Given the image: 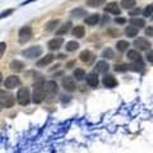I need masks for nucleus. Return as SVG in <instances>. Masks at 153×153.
<instances>
[{
	"label": "nucleus",
	"instance_id": "nucleus-1",
	"mask_svg": "<svg viewBox=\"0 0 153 153\" xmlns=\"http://www.w3.org/2000/svg\"><path fill=\"white\" fill-rule=\"evenodd\" d=\"M44 79H40L33 84V94L32 100L35 103H41L45 100V89H44Z\"/></svg>",
	"mask_w": 153,
	"mask_h": 153
},
{
	"label": "nucleus",
	"instance_id": "nucleus-2",
	"mask_svg": "<svg viewBox=\"0 0 153 153\" xmlns=\"http://www.w3.org/2000/svg\"><path fill=\"white\" fill-rule=\"evenodd\" d=\"M17 101L19 105H22V106H26V105L30 103L31 101V94H30V91H28V88L23 87L18 91L17 93Z\"/></svg>",
	"mask_w": 153,
	"mask_h": 153
},
{
	"label": "nucleus",
	"instance_id": "nucleus-3",
	"mask_svg": "<svg viewBox=\"0 0 153 153\" xmlns=\"http://www.w3.org/2000/svg\"><path fill=\"white\" fill-rule=\"evenodd\" d=\"M32 37V28L30 26H26V27H22L18 32V38H19V42L21 44H26L31 40Z\"/></svg>",
	"mask_w": 153,
	"mask_h": 153
},
{
	"label": "nucleus",
	"instance_id": "nucleus-4",
	"mask_svg": "<svg viewBox=\"0 0 153 153\" xmlns=\"http://www.w3.org/2000/svg\"><path fill=\"white\" fill-rule=\"evenodd\" d=\"M42 54V47L41 46H31L26 49L23 51V55L28 59H33V57H37V56H41Z\"/></svg>",
	"mask_w": 153,
	"mask_h": 153
},
{
	"label": "nucleus",
	"instance_id": "nucleus-5",
	"mask_svg": "<svg viewBox=\"0 0 153 153\" xmlns=\"http://www.w3.org/2000/svg\"><path fill=\"white\" fill-rule=\"evenodd\" d=\"M44 89L50 97H52V96H55L57 93L59 87H57V83L55 82V80H49V82L44 83Z\"/></svg>",
	"mask_w": 153,
	"mask_h": 153
},
{
	"label": "nucleus",
	"instance_id": "nucleus-6",
	"mask_svg": "<svg viewBox=\"0 0 153 153\" xmlns=\"http://www.w3.org/2000/svg\"><path fill=\"white\" fill-rule=\"evenodd\" d=\"M63 87L65 91H68V92H74L76 89V85H75V80L74 78H71V76H64L63 78Z\"/></svg>",
	"mask_w": 153,
	"mask_h": 153
},
{
	"label": "nucleus",
	"instance_id": "nucleus-7",
	"mask_svg": "<svg viewBox=\"0 0 153 153\" xmlns=\"http://www.w3.org/2000/svg\"><path fill=\"white\" fill-rule=\"evenodd\" d=\"M134 46L137 47L138 50H142V51H146L148 49H151V42L147 40V38H143V37H139L134 41Z\"/></svg>",
	"mask_w": 153,
	"mask_h": 153
},
{
	"label": "nucleus",
	"instance_id": "nucleus-8",
	"mask_svg": "<svg viewBox=\"0 0 153 153\" xmlns=\"http://www.w3.org/2000/svg\"><path fill=\"white\" fill-rule=\"evenodd\" d=\"M19 85H21V79H19V76H17V75H10L5 79V87L9 89L19 87Z\"/></svg>",
	"mask_w": 153,
	"mask_h": 153
},
{
	"label": "nucleus",
	"instance_id": "nucleus-9",
	"mask_svg": "<svg viewBox=\"0 0 153 153\" xmlns=\"http://www.w3.org/2000/svg\"><path fill=\"white\" fill-rule=\"evenodd\" d=\"M128 59L131 61L133 64H143L142 55L137 50H130L128 51Z\"/></svg>",
	"mask_w": 153,
	"mask_h": 153
},
{
	"label": "nucleus",
	"instance_id": "nucleus-10",
	"mask_svg": "<svg viewBox=\"0 0 153 153\" xmlns=\"http://www.w3.org/2000/svg\"><path fill=\"white\" fill-rule=\"evenodd\" d=\"M54 60H55V55L47 54L46 56L42 57L41 60H38V61H37V66H40V68H45V66H47L49 64H51Z\"/></svg>",
	"mask_w": 153,
	"mask_h": 153
},
{
	"label": "nucleus",
	"instance_id": "nucleus-11",
	"mask_svg": "<svg viewBox=\"0 0 153 153\" xmlns=\"http://www.w3.org/2000/svg\"><path fill=\"white\" fill-rule=\"evenodd\" d=\"M105 12L107 13H111V14H115V16H120V8H119L117 3H108L106 7H105Z\"/></svg>",
	"mask_w": 153,
	"mask_h": 153
},
{
	"label": "nucleus",
	"instance_id": "nucleus-12",
	"mask_svg": "<svg viewBox=\"0 0 153 153\" xmlns=\"http://www.w3.org/2000/svg\"><path fill=\"white\" fill-rule=\"evenodd\" d=\"M103 84H105V87H107V88H114V87H116L117 85V80L115 79V76H112V75H110V74H107V75H105L103 76Z\"/></svg>",
	"mask_w": 153,
	"mask_h": 153
},
{
	"label": "nucleus",
	"instance_id": "nucleus-13",
	"mask_svg": "<svg viewBox=\"0 0 153 153\" xmlns=\"http://www.w3.org/2000/svg\"><path fill=\"white\" fill-rule=\"evenodd\" d=\"M63 42H64V40L61 37H57V38H52V40L49 42V49L51 50V51H54V50H59L60 49V46L63 45Z\"/></svg>",
	"mask_w": 153,
	"mask_h": 153
},
{
	"label": "nucleus",
	"instance_id": "nucleus-14",
	"mask_svg": "<svg viewBox=\"0 0 153 153\" xmlns=\"http://www.w3.org/2000/svg\"><path fill=\"white\" fill-rule=\"evenodd\" d=\"M87 83H88L89 87H92V88L98 87V76H97V73H89L87 75Z\"/></svg>",
	"mask_w": 153,
	"mask_h": 153
},
{
	"label": "nucleus",
	"instance_id": "nucleus-15",
	"mask_svg": "<svg viewBox=\"0 0 153 153\" xmlns=\"http://www.w3.org/2000/svg\"><path fill=\"white\" fill-rule=\"evenodd\" d=\"M110 65L106 63V61H98L97 64H96V68H94V73H106V71L108 70Z\"/></svg>",
	"mask_w": 153,
	"mask_h": 153
},
{
	"label": "nucleus",
	"instance_id": "nucleus-16",
	"mask_svg": "<svg viewBox=\"0 0 153 153\" xmlns=\"http://www.w3.org/2000/svg\"><path fill=\"white\" fill-rule=\"evenodd\" d=\"M84 22H85V25H88V26L97 25L100 22V14H91V16H88L84 19Z\"/></svg>",
	"mask_w": 153,
	"mask_h": 153
},
{
	"label": "nucleus",
	"instance_id": "nucleus-17",
	"mask_svg": "<svg viewBox=\"0 0 153 153\" xmlns=\"http://www.w3.org/2000/svg\"><path fill=\"white\" fill-rule=\"evenodd\" d=\"M79 59L83 61V63H89L91 60H93V54L89 50H84L80 52V55H79Z\"/></svg>",
	"mask_w": 153,
	"mask_h": 153
},
{
	"label": "nucleus",
	"instance_id": "nucleus-18",
	"mask_svg": "<svg viewBox=\"0 0 153 153\" xmlns=\"http://www.w3.org/2000/svg\"><path fill=\"white\" fill-rule=\"evenodd\" d=\"M84 33H85V30L83 26H75L73 30H71V35L74 37H78V38L84 37Z\"/></svg>",
	"mask_w": 153,
	"mask_h": 153
},
{
	"label": "nucleus",
	"instance_id": "nucleus-19",
	"mask_svg": "<svg viewBox=\"0 0 153 153\" xmlns=\"http://www.w3.org/2000/svg\"><path fill=\"white\" fill-rule=\"evenodd\" d=\"M13 105H14V96H12V94H5L4 96L3 97V106L9 108V107H12Z\"/></svg>",
	"mask_w": 153,
	"mask_h": 153
},
{
	"label": "nucleus",
	"instance_id": "nucleus-20",
	"mask_svg": "<svg viewBox=\"0 0 153 153\" xmlns=\"http://www.w3.org/2000/svg\"><path fill=\"white\" fill-rule=\"evenodd\" d=\"M70 27H71V22H66V23H64L63 26H60V28L56 31V35L57 36H63V35H65V33H68L69 31H70Z\"/></svg>",
	"mask_w": 153,
	"mask_h": 153
},
{
	"label": "nucleus",
	"instance_id": "nucleus-21",
	"mask_svg": "<svg viewBox=\"0 0 153 153\" xmlns=\"http://www.w3.org/2000/svg\"><path fill=\"white\" fill-rule=\"evenodd\" d=\"M9 66H10V69H12L13 71H16V73H18V71L23 70V66H25V64H23L22 61H19V60H13Z\"/></svg>",
	"mask_w": 153,
	"mask_h": 153
},
{
	"label": "nucleus",
	"instance_id": "nucleus-22",
	"mask_svg": "<svg viewBox=\"0 0 153 153\" xmlns=\"http://www.w3.org/2000/svg\"><path fill=\"white\" fill-rule=\"evenodd\" d=\"M138 32H139V28H137L134 26H128L125 28V35L128 37H135L138 35Z\"/></svg>",
	"mask_w": 153,
	"mask_h": 153
},
{
	"label": "nucleus",
	"instance_id": "nucleus-23",
	"mask_svg": "<svg viewBox=\"0 0 153 153\" xmlns=\"http://www.w3.org/2000/svg\"><path fill=\"white\" fill-rule=\"evenodd\" d=\"M130 25L134 26V27H137V28H142V27L146 26V21L144 19H142V18H131L130 19Z\"/></svg>",
	"mask_w": 153,
	"mask_h": 153
},
{
	"label": "nucleus",
	"instance_id": "nucleus-24",
	"mask_svg": "<svg viewBox=\"0 0 153 153\" xmlns=\"http://www.w3.org/2000/svg\"><path fill=\"white\" fill-rule=\"evenodd\" d=\"M60 25V21L59 19H52V21L50 22H47V25H46V31H55L56 30V27Z\"/></svg>",
	"mask_w": 153,
	"mask_h": 153
},
{
	"label": "nucleus",
	"instance_id": "nucleus-25",
	"mask_svg": "<svg viewBox=\"0 0 153 153\" xmlns=\"http://www.w3.org/2000/svg\"><path fill=\"white\" fill-rule=\"evenodd\" d=\"M120 5L124 8V9H131L137 5L135 0H121V4Z\"/></svg>",
	"mask_w": 153,
	"mask_h": 153
},
{
	"label": "nucleus",
	"instance_id": "nucleus-26",
	"mask_svg": "<svg viewBox=\"0 0 153 153\" xmlns=\"http://www.w3.org/2000/svg\"><path fill=\"white\" fill-rule=\"evenodd\" d=\"M129 46H130V45H129V42H128V41L121 40V41H117V44H116V49H117L119 51L124 52V51H126V50H128V47H129Z\"/></svg>",
	"mask_w": 153,
	"mask_h": 153
},
{
	"label": "nucleus",
	"instance_id": "nucleus-27",
	"mask_svg": "<svg viewBox=\"0 0 153 153\" xmlns=\"http://www.w3.org/2000/svg\"><path fill=\"white\" fill-rule=\"evenodd\" d=\"M105 0H87V5L91 8H97L100 5H103Z\"/></svg>",
	"mask_w": 153,
	"mask_h": 153
},
{
	"label": "nucleus",
	"instance_id": "nucleus-28",
	"mask_svg": "<svg viewBox=\"0 0 153 153\" xmlns=\"http://www.w3.org/2000/svg\"><path fill=\"white\" fill-rule=\"evenodd\" d=\"M84 76H85V71L83 69H75L74 70V78L76 80H83L84 79Z\"/></svg>",
	"mask_w": 153,
	"mask_h": 153
},
{
	"label": "nucleus",
	"instance_id": "nucleus-29",
	"mask_svg": "<svg viewBox=\"0 0 153 153\" xmlns=\"http://www.w3.org/2000/svg\"><path fill=\"white\" fill-rule=\"evenodd\" d=\"M78 47H79V44L76 41H69L68 44H66L65 49H66V51H75Z\"/></svg>",
	"mask_w": 153,
	"mask_h": 153
},
{
	"label": "nucleus",
	"instance_id": "nucleus-30",
	"mask_svg": "<svg viewBox=\"0 0 153 153\" xmlns=\"http://www.w3.org/2000/svg\"><path fill=\"white\" fill-rule=\"evenodd\" d=\"M71 16L73 17H82V16H85V10L83 8H76L74 10H71Z\"/></svg>",
	"mask_w": 153,
	"mask_h": 153
},
{
	"label": "nucleus",
	"instance_id": "nucleus-31",
	"mask_svg": "<svg viewBox=\"0 0 153 153\" xmlns=\"http://www.w3.org/2000/svg\"><path fill=\"white\" fill-rule=\"evenodd\" d=\"M102 57H105V59H112L114 57V51L111 49H106L102 52Z\"/></svg>",
	"mask_w": 153,
	"mask_h": 153
},
{
	"label": "nucleus",
	"instance_id": "nucleus-32",
	"mask_svg": "<svg viewBox=\"0 0 153 153\" xmlns=\"http://www.w3.org/2000/svg\"><path fill=\"white\" fill-rule=\"evenodd\" d=\"M152 10H153V5H152V4H149V5H148L146 9H144V13H143V16H144V17H151L152 16Z\"/></svg>",
	"mask_w": 153,
	"mask_h": 153
},
{
	"label": "nucleus",
	"instance_id": "nucleus-33",
	"mask_svg": "<svg viewBox=\"0 0 153 153\" xmlns=\"http://www.w3.org/2000/svg\"><path fill=\"white\" fill-rule=\"evenodd\" d=\"M128 69H129V65H126V64H120V65L115 66V70L116 71H125Z\"/></svg>",
	"mask_w": 153,
	"mask_h": 153
},
{
	"label": "nucleus",
	"instance_id": "nucleus-34",
	"mask_svg": "<svg viewBox=\"0 0 153 153\" xmlns=\"http://www.w3.org/2000/svg\"><path fill=\"white\" fill-rule=\"evenodd\" d=\"M5 50H7V44L5 42H0V59H1V56L4 55Z\"/></svg>",
	"mask_w": 153,
	"mask_h": 153
},
{
	"label": "nucleus",
	"instance_id": "nucleus-35",
	"mask_svg": "<svg viewBox=\"0 0 153 153\" xmlns=\"http://www.w3.org/2000/svg\"><path fill=\"white\" fill-rule=\"evenodd\" d=\"M14 10L13 9H8V10H5V12H3V13H0V18H4V17H8L9 14H12Z\"/></svg>",
	"mask_w": 153,
	"mask_h": 153
},
{
	"label": "nucleus",
	"instance_id": "nucleus-36",
	"mask_svg": "<svg viewBox=\"0 0 153 153\" xmlns=\"http://www.w3.org/2000/svg\"><path fill=\"white\" fill-rule=\"evenodd\" d=\"M115 22H116L117 25H124V23L126 22V19L125 18H116L115 19Z\"/></svg>",
	"mask_w": 153,
	"mask_h": 153
},
{
	"label": "nucleus",
	"instance_id": "nucleus-37",
	"mask_svg": "<svg viewBox=\"0 0 153 153\" xmlns=\"http://www.w3.org/2000/svg\"><path fill=\"white\" fill-rule=\"evenodd\" d=\"M146 35H147V36H152V35H153V28H152V26H149V27H148L147 30H146Z\"/></svg>",
	"mask_w": 153,
	"mask_h": 153
},
{
	"label": "nucleus",
	"instance_id": "nucleus-38",
	"mask_svg": "<svg viewBox=\"0 0 153 153\" xmlns=\"http://www.w3.org/2000/svg\"><path fill=\"white\" fill-rule=\"evenodd\" d=\"M147 59H148V61H149V63H152V61H153V59H152V51H149V52H148V55H147Z\"/></svg>",
	"mask_w": 153,
	"mask_h": 153
},
{
	"label": "nucleus",
	"instance_id": "nucleus-39",
	"mask_svg": "<svg viewBox=\"0 0 153 153\" xmlns=\"http://www.w3.org/2000/svg\"><path fill=\"white\" fill-rule=\"evenodd\" d=\"M139 12H140L139 8H138V9H134V10L130 13V16H137V14H139Z\"/></svg>",
	"mask_w": 153,
	"mask_h": 153
},
{
	"label": "nucleus",
	"instance_id": "nucleus-40",
	"mask_svg": "<svg viewBox=\"0 0 153 153\" xmlns=\"http://www.w3.org/2000/svg\"><path fill=\"white\" fill-rule=\"evenodd\" d=\"M5 94H7V93H5V91H1V89H0V97H4Z\"/></svg>",
	"mask_w": 153,
	"mask_h": 153
},
{
	"label": "nucleus",
	"instance_id": "nucleus-41",
	"mask_svg": "<svg viewBox=\"0 0 153 153\" xmlns=\"http://www.w3.org/2000/svg\"><path fill=\"white\" fill-rule=\"evenodd\" d=\"M73 65H74V61H70V63H68V65H66V68H71Z\"/></svg>",
	"mask_w": 153,
	"mask_h": 153
},
{
	"label": "nucleus",
	"instance_id": "nucleus-42",
	"mask_svg": "<svg viewBox=\"0 0 153 153\" xmlns=\"http://www.w3.org/2000/svg\"><path fill=\"white\" fill-rule=\"evenodd\" d=\"M1 80H3V74L0 73V83H1Z\"/></svg>",
	"mask_w": 153,
	"mask_h": 153
}]
</instances>
